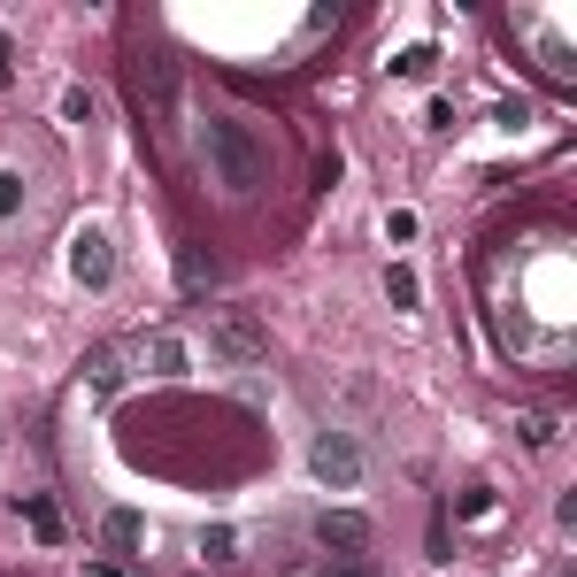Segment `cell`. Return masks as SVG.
<instances>
[{"label":"cell","instance_id":"6da1fadb","mask_svg":"<svg viewBox=\"0 0 577 577\" xmlns=\"http://www.w3.org/2000/svg\"><path fill=\"white\" fill-rule=\"evenodd\" d=\"M200 154H208V169H216L224 193H255L262 185V140L239 116H208L200 124Z\"/></svg>","mask_w":577,"mask_h":577},{"label":"cell","instance_id":"7a4b0ae2","mask_svg":"<svg viewBox=\"0 0 577 577\" xmlns=\"http://www.w3.org/2000/svg\"><path fill=\"white\" fill-rule=\"evenodd\" d=\"M308 470H316V485L354 493V485H362V446H354L347 432H316V446H308Z\"/></svg>","mask_w":577,"mask_h":577},{"label":"cell","instance_id":"3957f363","mask_svg":"<svg viewBox=\"0 0 577 577\" xmlns=\"http://www.w3.org/2000/svg\"><path fill=\"white\" fill-rule=\"evenodd\" d=\"M70 270H78V286H85V292L116 286V239H109L101 224H85V231L70 239Z\"/></svg>","mask_w":577,"mask_h":577},{"label":"cell","instance_id":"277c9868","mask_svg":"<svg viewBox=\"0 0 577 577\" xmlns=\"http://www.w3.org/2000/svg\"><path fill=\"white\" fill-rule=\"evenodd\" d=\"M208 347H216L224 362H239V370H262V354H270V339H262V323H255V316H224Z\"/></svg>","mask_w":577,"mask_h":577},{"label":"cell","instance_id":"5b68a950","mask_svg":"<svg viewBox=\"0 0 577 577\" xmlns=\"http://www.w3.org/2000/svg\"><path fill=\"white\" fill-rule=\"evenodd\" d=\"M316 539L362 555V547H370V516H354V508H323V516H316Z\"/></svg>","mask_w":577,"mask_h":577},{"label":"cell","instance_id":"8992f818","mask_svg":"<svg viewBox=\"0 0 577 577\" xmlns=\"http://www.w3.org/2000/svg\"><path fill=\"white\" fill-rule=\"evenodd\" d=\"M146 362H154V378H185V339L177 331H154L146 339Z\"/></svg>","mask_w":577,"mask_h":577},{"label":"cell","instance_id":"52a82bcc","mask_svg":"<svg viewBox=\"0 0 577 577\" xmlns=\"http://www.w3.org/2000/svg\"><path fill=\"white\" fill-rule=\"evenodd\" d=\"M101 539H109L116 555H132V547H140V516H132V508H109V516H101Z\"/></svg>","mask_w":577,"mask_h":577},{"label":"cell","instance_id":"ba28073f","mask_svg":"<svg viewBox=\"0 0 577 577\" xmlns=\"http://www.w3.org/2000/svg\"><path fill=\"white\" fill-rule=\"evenodd\" d=\"M16 508H23V524H31L39 539H62V516H54V508H47L39 493H16Z\"/></svg>","mask_w":577,"mask_h":577},{"label":"cell","instance_id":"9c48e42d","mask_svg":"<svg viewBox=\"0 0 577 577\" xmlns=\"http://www.w3.org/2000/svg\"><path fill=\"white\" fill-rule=\"evenodd\" d=\"M385 292H393V308H416V270H385Z\"/></svg>","mask_w":577,"mask_h":577},{"label":"cell","instance_id":"30bf717a","mask_svg":"<svg viewBox=\"0 0 577 577\" xmlns=\"http://www.w3.org/2000/svg\"><path fill=\"white\" fill-rule=\"evenodd\" d=\"M177 286H185V292H200V286H208V262H200V255H193V247H185V255H177Z\"/></svg>","mask_w":577,"mask_h":577},{"label":"cell","instance_id":"8fae6325","mask_svg":"<svg viewBox=\"0 0 577 577\" xmlns=\"http://www.w3.org/2000/svg\"><path fill=\"white\" fill-rule=\"evenodd\" d=\"M539 62H547V70H555V78H570V47H563V39H555V31H547V39H539Z\"/></svg>","mask_w":577,"mask_h":577},{"label":"cell","instance_id":"7c38bea8","mask_svg":"<svg viewBox=\"0 0 577 577\" xmlns=\"http://www.w3.org/2000/svg\"><path fill=\"white\" fill-rule=\"evenodd\" d=\"M62 116H70V124H93V93L70 85V93H62Z\"/></svg>","mask_w":577,"mask_h":577},{"label":"cell","instance_id":"4fadbf2b","mask_svg":"<svg viewBox=\"0 0 577 577\" xmlns=\"http://www.w3.org/2000/svg\"><path fill=\"white\" fill-rule=\"evenodd\" d=\"M124 385V370H116V354H93V393H116Z\"/></svg>","mask_w":577,"mask_h":577},{"label":"cell","instance_id":"5bb4252c","mask_svg":"<svg viewBox=\"0 0 577 577\" xmlns=\"http://www.w3.org/2000/svg\"><path fill=\"white\" fill-rule=\"evenodd\" d=\"M231 547H239V539H231L224 524H216V532H200V555H208V563H231Z\"/></svg>","mask_w":577,"mask_h":577},{"label":"cell","instance_id":"9a60e30c","mask_svg":"<svg viewBox=\"0 0 577 577\" xmlns=\"http://www.w3.org/2000/svg\"><path fill=\"white\" fill-rule=\"evenodd\" d=\"M432 62H439L432 47H409V54H401V62H393V70H401V78H432Z\"/></svg>","mask_w":577,"mask_h":577},{"label":"cell","instance_id":"2e32d148","mask_svg":"<svg viewBox=\"0 0 577 577\" xmlns=\"http://www.w3.org/2000/svg\"><path fill=\"white\" fill-rule=\"evenodd\" d=\"M16 208H23V177H16V169H0V216H16Z\"/></svg>","mask_w":577,"mask_h":577},{"label":"cell","instance_id":"e0dca14e","mask_svg":"<svg viewBox=\"0 0 577 577\" xmlns=\"http://www.w3.org/2000/svg\"><path fill=\"white\" fill-rule=\"evenodd\" d=\"M0 85H16V39L0 31Z\"/></svg>","mask_w":577,"mask_h":577}]
</instances>
